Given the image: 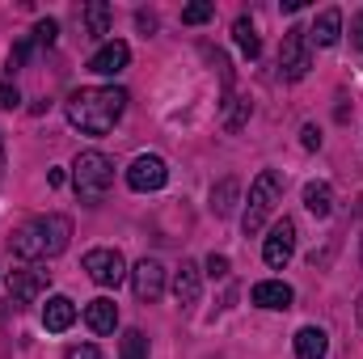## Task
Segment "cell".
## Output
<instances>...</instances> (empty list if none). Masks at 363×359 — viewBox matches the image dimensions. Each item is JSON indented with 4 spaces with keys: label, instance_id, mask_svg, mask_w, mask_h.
I'll return each mask as SVG.
<instances>
[{
    "label": "cell",
    "instance_id": "obj_5",
    "mask_svg": "<svg viewBox=\"0 0 363 359\" xmlns=\"http://www.w3.org/2000/svg\"><path fill=\"white\" fill-rule=\"evenodd\" d=\"M313 68V51H308V30L291 26L283 34V47H279V77L283 81H304Z\"/></svg>",
    "mask_w": 363,
    "mask_h": 359
},
{
    "label": "cell",
    "instance_id": "obj_19",
    "mask_svg": "<svg viewBox=\"0 0 363 359\" xmlns=\"http://www.w3.org/2000/svg\"><path fill=\"white\" fill-rule=\"evenodd\" d=\"M237 194H241V182H237V178H224L216 190H211V211H216V216H233Z\"/></svg>",
    "mask_w": 363,
    "mask_h": 359
},
{
    "label": "cell",
    "instance_id": "obj_22",
    "mask_svg": "<svg viewBox=\"0 0 363 359\" xmlns=\"http://www.w3.org/2000/svg\"><path fill=\"white\" fill-rule=\"evenodd\" d=\"M250 110H254V106H250L245 97H233V93H228V97H224V127H228V131H241L245 118H250Z\"/></svg>",
    "mask_w": 363,
    "mask_h": 359
},
{
    "label": "cell",
    "instance_id": "obj_3",
    "mask_svg": "<svg viewBox=\"0 0 363 359\" xmlns=\"http://www.w3.org/2000/svg\"><path fill=\"white\" fill-rule=\"evenodd\" d=\"M279 199H283V174L279 170H262L258 178L250 182V199H245V211H241V233L245 237L262 233V224L271 220Z\"/></svg>",
    "mask_w": 363,
    "mask_h": 359
},
{
    "label": "cell",
    "instance_id": "obj_20",
    "mask_svg": "<svg viewBox=\"0 0 363 359\" xmlns=\"http://www.w3.org/2000/svg\"><path fill=\"white\" fill-rule=\"evenodd\" d=\"M85 34H89V38L110 34V4H106V0H89V4H85Z\"/></svg>",
    "mask_w": 363,
    "mask_h": 359
},
{
    "label": "cell",
    "instance_id": "obj_14",
    "mask_svg": "<svg viewBox=\"0 0 363 359\" xmlns=\"http://www.w3.org/2000/svg\"><path fill=\"white\" fill-rule=\"evenodd\" d=\"M72 321H77V304L68 296H47V304H43V330L64 334Z\"/></svg>",
    "mask_w": 363,
    "mask_h": 359
},
{
    "label": "cell",
    "instance_id": "obj_25",
    "mask_svg": "<svg viewBox=\"0 0 363 359\" xmlns=\"http://www.w3.org/2000/svg\"><path fill=\"white\" fill-rule=\"evenodd\" d=\"M55 34H60V26H55L51 17H43V21L34 26V34H30V43H34V47H51V43H55Z\"/></svg>",
    "mask_w": 363,
    "mask_h": 359
},
{
    "label": "cell",
    "instance_id": "obj_33",
    "mask_svg": "<svg viewBox=\"0 0 363 359\" xmlns=\"http://www.w3.org/2000/svg\"><path fill=\"white\" fill-rule=\"evenodd\" d=\"M355 317H359V326H363V292H359V304H355Z\"/></svg>",
    "mask_w": 363,
    "mask_h": 359
},
{
    "label": "cell",
    "instance_id": "obj_31",
    "mask_svg": "<svg viewBox=\"0 0 363 359\" xmlns=\"http://www.w3.org/2000/svg\"><path fill=\"white\" fill-rule=\"evenodd\" d=\"M135 21H140V30H157V17H152V13H140Z\"/></svg>",
    "mask_w": 363,
    "mask_h": 359
},
{
    "label": "cell",
    "instance_id": "obj_27",
    "mask_svg": "<svg viewBox=\"0 0 363 359\" xmlns=\"http://www.w3.org/2000/svg\"><path fill=\"white\" fill-rule=\"evenodd\" d=\"M203 270H207L211 279H224V275H228V258H224V254H211V258L203 263Z\"/></svg>",
    "mask_w": 363,
    "mask_h": 359
},
{
    "label": "cell",
    "instance_id": "obj_21",
    "mask_svg": "<svg viewBox=\"0 0 363 359\" xmlns=\"http://www.w3.org/2000/svg\"><path fill=\"white\" fill-rule=\"evenodd\" d=\"M233 34H237V47H241L250 60H258V55H262V38H258V30H254V21H250V17H237Z\"/></svg>",
    "mask_w": 363,
    "mask_h": 359
},
{
    "label": "cell",
    "instance_id": "obj_17",
    "mask_svg": "<svg viewBox=\"0 0 363 359\" xmlns=\"http://www.w3.org/2000/svg\"><path fill=\"white\" fill-rule=\"evenodd\" d=\"M325 351H330V334L321 326L296 330V359H325Z\"/></svg>",
    "mask_w": 363,
    "mask_h": 359
},
{
    "label": "cell",
    "instance_id": "obj_26",
    "mask_svg": "<svg viewBox=\"0 0 363 359\" xmlns=\"http://www.w3.org/2000/svg\"><path fill=\"white\" fill-rule=\"evenodd\" d=\"M64 359H101V351H97L93 343H72V347L64 351Z\"/></svg>",
    "mask_w": 363,
    "mask_h": 359
},
{
    "label": "cell",
    "instance_id": "obj_24",
    "mask_svg": "<svg viewBox=\"0 0 363 359\" xmlns=\"http://www.w3.org/2000/svg\"><path fill=\"white\" fill-rule=\"evenodd\" d=\"M211 17H216V4H207V0H194V4L182 9V21H186V26H203V21H211Z\"/></svg>",
    "mask_w": 363,
    "mask_h": 359
},
{
    "label": "cell",
    "instance_id": "obj_4",
    "mask_svg": "<svg viewBox=\"0 0 363 359\" xmlns=\"http://www.w3.org/2000/svg\"><path fill=\"white\" fill-rule=\"evenodd\" d=\"M72 186H77V194H81V203H101L106 199V190L114 186V161L106 157V153H81L77 161H72Z\"/></svg>",
    "mask_w": 363,
    "mask_h": 359
},
{
    "label": "cell",
    "instance_id": "obj_18",
    "mask_svg": "<svg viewBox=\"0 0 363 359\" xmlns=\"http://www.w3.org/2000/svg\"><path fill=\"white\" fill-rule=\"evenodd\" d=\"M304 207H308L317 220H325V216L334 211V190H330V182H308V186H304Z\"/></svg>",
    "mask_w": 363,
    "mask_h": 359
},
{
    "label": "cell",
    "instance_id": "obj_6",
    "mask_svg": "<svg viewBox=\"0 0 363 359\" xmlns=\"http://www.w3.org/2000/svg\"><path fill=\"white\" fill-rule=\"evenodd\" d=\"M165 182H169V165H165V157H157V153H140V157L127 165V186L140 190V194H152V190H161Z\"/></svg>",
    "mask_w": 363,
    "mask_h": 359
},
{
    "label": "cell",
    "instance_id": "obj_10",
    "mask_svg": "<svg viewBox=\"0 0 363 359\" xmlns=\"http://www.w3.org/2000/svg\"><path fill=\"white\" fill-rule=\"evenodd\" d=\"M47 292V270H13L9 275V304L13 309H26V304H34L38 296Z\"/></svg>",
    "mask_w": 363,
    "mask_h": 359
},
{
    "label": "cell",
    "instance_id": "obj_8",
    "mask_svg": "<svg viewBox=\"0 0 363 359\" xmlns=\"http://www.w3.org/2000/svg\"><path fill=\"white\" fill-rule=\"evenodd\" d=\"M85 270H89V279L97 287H118L123 275H127V263H123L118 250L101 245V250H89V254H85Z\"/></svg>",
    "mask_w": 363,
    "mask_h": 359
},
{
    "label": "cell",
    "instance_id": "obj_16",
    "mask_svg": "<svg viewBox=\"0 0 363 359\" xmlns=\"http://www.w3.org/2000/svg\"><path fill=\"white\" fill-rule=\"evenodd\" d=\"M199 292H203V267L199 263H182L178 275H174V296H178V304H194L199 300Z\"/></svg>",
    "mask_w": 363,
    "mask_h": 359
},
{
    "label": "cell",
    "instance_id": "obj_28",
    "mask_svg": "<svg viewBox=\"0 0 363 359\" xmlns=\"http://www.w3.org/2000/svg\"><path fill=\"white\" fill-rule=\"evenodd\" d=\"M21 101V93H17V85H0V110H13Z\"/></svg>",
    "mask_w": 363,
    "mask_h": 359
},
{
    "label": "cell",
    "instance_id": "obj_7",
    "mask_svg": "<svg viewBox=\"0 0 363 359\" xmlns=\"http://www.w3.org/2000/svg\"><path fill=\"white\" fill-rule=\"evenodd\" d=\"M291 254H296V220L283 216V220H274L271 237L262 241V258H267L271 270H283L287 263H291Z\"/></svg>",
    "mask_w": 363,
    "mask_h": 359
},
{
    "label": "cell",
    "instance_id": "obj_32",
    "mask_svg": "<svg viewBox=\"0 0 363 359\" xmlns=\"http://www.w3.org/2000/svg\"><path fill=\"white\" fill-rule=\"evenodd\" d=\"M47 182L51 186H64V170H47Z\"/></svg>",
    "mask_w": 363,
    "mask_h": 359
},
{
    "label": "cell",
    "instance_id": "obj_23",
    "mask_svg": "<svg viewBox=\"0 0 363 359\" xmlns=\"http://www.w3.org/2000/svg\"><path fill=\"white\" fill-rule=\"evenodd\" d=\"M118 355L123 359H148V338H144V330H123Z\"/></svg>",
    "mask_w": 363,
    "mask_h": 359
},
{
    "label": "cell",
    "instance_id": "obj_12",
    "mask_svg": "<svg viewBox=\"0 0 363 359\" xmlns=\"http://www.w3.org/2000/svg\"><path fill=\"white\" fill-rule=\"evenodd\" d=\"M250 300H254L258 309H271V313H283V309H291V287H287L283 279H262V283H254Z\"/></svg>",
    "mask_w": 363,
    "mask_h": 359
},
{
    "label": "cell",
    "instance_id": "obj_2",
    "mask_svg": "<svg viewBox=\"0 0 363 359\" xmlns=\"http://www.w3.org/2000/svg\"><path fill=\"white\" fill-rule=\"evenodd\" d=\"M68 241H72V220L60 216V211H51V216L26 220V224L9 237V250H13V258H21V263H47V258L64 254Z\"/></svg>",
    "mask_w": 363,
    "mask_h": 359
},
{
    "label": "cell",
    "instance_id": "obj_15",
    "mask_svg": "<svg viewBox=\"0 0 363 359\" xmlns=\"http://www.w3.org/2000/svg\"><path fill=\"white\" fill-rule=\"evenodd\" d=\"M85 326H89L93 334H114V326H118V304L106 300V296L89 300V304H85Z\"/></svg>",
    "mask_w": 363,
    "mask_h": 359
},
{
    "label": "cell",
    "instance_id": "obj_9",
    "mask_svg": "<svg viewBox=\"0 0 363 359\" xmlns=\"http://www.w3.org/2000/svg\"><path fill=\"white\" fill-rule=\"evenodd\" d=\"M131 292H135V300L157 304V300L165 296V267H161L157 258H140V263L131 267Z\"/></svg>",
    "mask_w": 363,
    "mask_h": 359
},
{
    "label": "cell",
    "instance_id": "obj_1",
    "mask_svg": "<svg viewBox=\"0 0 363 359\" xmlns=\"http://www.w3.org/2000/svg\"><path fill=\"white\" fill-rule=\"evenodd\" d=\"M123 110H127V89H118V85H89V89H77L68 97V106H64L68 123H72L77 131H85V136H106V131H114V123L123 118Z\"/></svg>",
    "mask_w": 363,
    "mask_h": 359
},
{
    "label": "cell",
    "instance_id": "obj_29",
    "mask_svg": "<svg viewBox=\"0 0 363 359\" xmlns=\"http://www.w3.org/2000/svg\"><path fill=\"white\" fill-rule=\"evenodd\" d=\"M351 47H355V51H363V13H355V17H351Z\"/></svg>",
    "mask_w": 363,
    "mask_h": 359
},
{
    "label": "cell",
    "instance_id": "obj_30",
    "mask_svg": "<svg viewBox=\"0 0 363 359\" xmlns=\"http://www.w3.org/2000/svg\"><path fill=\"white\" fill-rule=\"evenodd\" d=\"M300 136H304V148H321V131H317L313 123H304V127H300Z\"/></svg>",
    "mask_w": 363,
    "mask_h": 359
},
{
    "label": "cell",
    "instance_id": "obj_34",
    "mask_svg": "<svg viewBox=\"0 0 363 359\" xmlns=\"http://www.w3.org/2000/svg\"><path fill=\"white\" fill-rule=\"evenodd\" d=\"M0 174H4V136H0Z\"/></svg>",
    "mask_w": 363,
    "mask_h": 359
},
{
    "label": "cell",
    "instance_id": "obj_13",
    "mask_svg": "<svg viewBox=\"0 0 363 359\" xmlns=\"http://www.w3.org/2000/svg\"><path fill=\"white\" fill-rule=\"evenodd\" d=\"M338 38H342V9H321V13L313 17V26H308V43L334 47Z\"/></svg>",
    "mask_w": 363,
    "mask_h": 359
},
{
    "label": "cell",
    "instance_id": "obj_11",
    "mask_svg": "<svg viewBox=\"0 0 363 359\" xmlns=\"http://www.w3.org/2000/svg\"><path fill=\"white\" fill-rule=\"evenodd\" d=\"M127 64H131V47H127L123 38L101 43V47L89 55V72H93V77H118Z\"/></svg>",
    "mask_w": 363,
    "mask_h": 359
}]
</instances>
